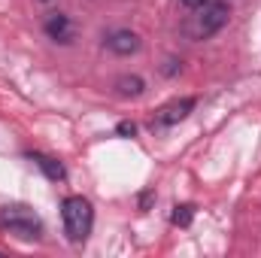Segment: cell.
<instances>
[{
  "instance_id": "obj_1",
  "label": "cell",
  "mask_w": 261,
  "mask_h": 258,
  "mask_svg": "<svg viewBox=\"0 0 261 258\" xmlns=\"http://www.w3.org/2000/svg\"><path fill=\"white\" fill-rule=\"evenodd\" d=\"M228 6L225 3H219V0H206L203 6H197L195 15L186 21V34L192 37V40H210L213 34H219L225 24H228Z\"/></svg>"
},
{
  "instance_id": "obj_2",
  "label": "cell",
  "mask_w": 261,
  "mask_h": 258,
  "mask_svg": "<svg viewBox=\"0 0 261 258\" xmlns=\"http://www.w3.org/2000/svg\"><path fill=\"white\" fill-rule=\"evenodd\" d=\"M61 216H64V231L73 243H82L88 234H91V225H94V210L91 203L82 197V194H70L61 203Z\"/></svg>"
},
{
  "instance_id": "obj_3",
  "label": "cell",
  "mask_w": 261,
  "mask_h": 258,
  "mask_svg": "<svg viewBox=\"0 0 261 258\" xmlns=\"http://www.w3.org/2000/svg\"><path fill=\"white\" fill-rule=\"evenodd\" d=\"M0 228L18 240H37L43 234V222L31 207H3L0 210Z\"/></svg>"
},
{
  "instance_id": "obj_4",
  "label": "cell",
  "mask_w": 261,
  "mask_h": 258,
  "mask_svg": "<svg viewBox=\"0 0 261 258\" xmlns=\"http://www.w3.org/2000/svg\"><path fill=\"white\" fill-rule=\"evenodd\" d=\"M192 110H195V97L173 100V104H167V107H161V110H158V116H155V122H152V125H158V128L176 125V122H182V119H186Z\"/></svg>"
},
{
  "instance_id": "obj_5",
  "label": "cell",
  "mask_w": 261,
  "mask_h": 258,
  "mask_svg": "<svg viewBox=\"0 0 261 258\" xmlns=\"http://www.w3.org/2000/svg\"><path fill=\"white\" fill-rule=\"evenodd\" d=\"M107 49L110 52H116V55H134V52H140V37L128 31V28H122V31H113L110 37H107Z\"/></svg>"
},
{
  "instance_id": "obj_6",
  "label": "cell",
  "mask_w": 261,
  "mask_h": 258,
  "mask_svg": "<svg viewBox=\"0 0 261 258\" xmlns=\"http://www.w3.org/2000/svg\"><path fill=\"white\" fill-rule=\"evenodd\" d=\"M43 28L55 43H70L73 40V24H70V15H64V12H52Z\"/></svg>"
},
{
  "instance_id": "obj_7",
  "label": "cell",
  "mask_w": 261,
  "mask_h": 258,
  "mask_svg": "<svg viewBox=\"0 0 261 258\" xmlns=\"http://www.w3.org/2000/svg\"><path fill=\"white\" fill-rule=\"evenodd\" d=\"M28 158H31V161H34V164H37V167H40V170H43V173L52 179V183H61V179L67 176V173H64V164H61L58 158H52V155H43V152H31Z\"/></svg>"
},
{
  "instance_id": "obj_8",
  "label": "cell",
  "mask_w": 261,
  "mask_h": 258,
  "mask_svg": "<svg viewBox=\"0 0 261 258\" xmlns=\"http://www.w3.org/2000/svg\"><path fill=\"white\" fill-rule=\"evenodd\" d=\"M116 88H119L122 97H140L143 88H146V82H143L140 76H119V79H116Z\"/></svg>"
},
{
  "instance_id": "obj_9",
  "label": "cell",
  "mask_w": 261,
  "mask_h": 258,
  "mask_svg": "<svg viewBox=\"0 0 261 258\" xmlns=\"http://www.w3.org/2000/svg\"><path fill=\"white\" fill-rule=\"evenodd\" d=\"M192 219H195V207H192V203H179V207L173 210V225L189 228V225H192Z\"/></svg>"
},
{
  "instance_id": "obj_10",
  "label": "cell",
  "mask_w": 261,
  "mask_h": 258,
  "mask_svg": "<svg viewBox=\"0 0 261 258\" xmlns=\"http://www.w3.org/2000/svg\"><path fill=\"white\" fill-rule=\"evenodd\" d=\"M116 131H119L122 137H134V134H137V125H134V122H122Z\"/></svg>"
},
{
  "instance_id": "obj_11",
  "label": "cell",
  "mask_w": 261,
  "mask_h": 258,
  "mask_svg": "<svg viewBox=\"0 0 261 258\" xmlns=\"http://www.w3.org/2000/svg\"><path fill=\"white\" fill-rule=\"evenodd\" d=\"M179 3H186V6H189V9H197V6H203V3H206V0H179Z\"/></svg>"
},
{
  "instance_id": "obj_12",
  "label": "cell",
  "mask_w": 261,
  "mask_h": 258,
  "mask_svg": "<svg viewBox=\"0 0 261 258\" xmlns=\"http://www.w3.org/2000/svg\"><path fill=\"white\" fill-rule=\"evenodd\" d=\"M149 200H152V192H146V194H143V197H140V207L146 210V207H149Z\"/></svg>"
}]
</instances>
